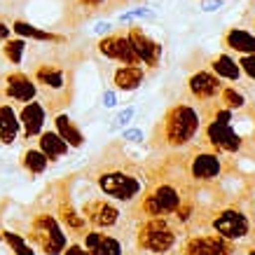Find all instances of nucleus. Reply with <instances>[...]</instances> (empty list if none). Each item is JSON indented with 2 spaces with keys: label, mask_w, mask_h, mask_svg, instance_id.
Listing matches in <instances>:
<instances>
[{
  "label": "nucleus",
  "mask_w": 255,
  "mask_h": 255,
  "mask_svg": "<svg viewBox=\"0 0 255 255\" xmlns=\"http://www.w3.org/2000/svg\"><path fill=\"white\" fill-rule=\"evenodd\" d=\"M101 194L120 204H133L145 190V169L143 164L124 150L122 140H113L101 150L99 157L85 169Z\"/></svg>",
  "instance_id": "nucleus-1"
},
{
  "label": "nucleus",
  "mask_w": 255,
  "mask_h": 255,
  "mask_svg": "<svg viewBox=\"0 0 255 255\" xmlns=\"http://www.w3.org/2000/svg\"><path fill=\"white\" fill-rule=\"evenodd\" d=\"M80 59L70 56V49L63 47L61 52L49 49L45 59L31 63V75L38 96H42V106L49 115H56L70 106L73 94H75V63Z\"/></svg>",
  "instance_id": "nucleus-2"
},
{
  "label": "nucleus",
  "mask_w": 255,
  "mask_h": 255,
  "mask_svg": "<svg viewBox=\"0 0 255 255\" xmlns=\"http://www.w3.org/2000/svg\"><path fill=\"white\" fill-rule=\"evenodd\" d=\"M201 115L197 106L187 101L171 103L162 120L152 127L150 133V150L152 152H183L199 138Z\"/></svg>",
  "instance_id": "nucleus-3"
},
{
  "label": "nucleus",
  "mask_w": 255,
  "mask_h": 255,
  "mask_svg": "<svg viewBox=\"0 0 255 255\" xmlns=\"http://www.w3.org/2000/svg\"><path fill=\"white\" fill-rule=\"evenodd\" d=\"M21 237L45 255H61L63 248L68 246V234L49 209H33Z\"/></svg>",
  "instance_id": "nucleus-4"
},
{
  "label": "nucleus",
  "mask_w": 255,
  "mask_h": 255,
  "mask_svg": "<svg viewBox=\"0 0 255 255\" xmlns=\"http://www.w3.org/2000/svg\"><path fill=\"white\" fill-rule=\"evenodd\" d=\"M255 225V211L253 201H232V204H223L220 209L213 213L209 223V230H213L216 234L225 237L237 244H246L251 237V230Z\"/></svg>",
  "instance_id": "nucleus-5"
},
{
  "label": "nucleus",
  "mask_w": 255,
  "mask_h": 255,
  "mask_svg": "<svg viewBox=\"0 0 255 255\" xmlns=\"http://www.w3.org/2000/svg\"><path fill=\"white\" fill-rule=\"evenodd\" d=\"M185 234L171 223L169 218H145L140 220L133 241H136V251L145 255H166L183 241Z\"/></svg>",
  "instance_id": "nucleus-6"
},
{
  "label": "nucleus",
  "mask_w": 255,
  "mask_h": 255,
  "mask_svg": "<svg viewBox=\"0 0 255 255\" xmlns=\"http://www.w3.org/2000/svg\"><path fill=\"white\" fill-rule=\"evenodd\" d=\"M227 155L213 150L201 138L183 150V166L194 183H216L227 173Z\"/></svg>",
  "instance_id": "nucleus-7"
},
{
  "label": "nucleus",
  "mask_w": 255,
  "mask_h": 255,
  "mask_svg": "<svg viewBox=\"0 0 255 255\" xmlns=\"http://www.w3.org/2000/svg\"><path fill=\"white\" fill-rule=\"evenodd\" d=\"M80 213L85 216L87 225L92 230H103V232H115L120 230V225H131L133 220L129 213H124L117 201L108 199L106 194H89L87 199H82Z\"/></svg>",
  "instance_id": "nucleus-8"
},
{
  "label": "nucleus",
  "mask_w": 255,
  "mask_h": 255,
  "mask_svg": "<svg viewBox=\"0 0 255 255\" xmlns=\"http://www.w3.org/2000/svg\"><path fill=\"white\" fill-rule=\"evenodd\" d=\"M199 138L211 145L213 150L223 152L227 157H244V155H253V138H244L230 122H204L201 124Z\"/></svg>",
  "instance_id": "nucleus-9"
},
{
  "label": "nucleus",
  "mask_w": 255,
  "mask_h": 255,
  "mask_svg": "<svg viewBox=\"0 0 255 255\" xmlns=\"http://www.w3.org/2000/svg\"><path fill=\"white\" fill-rule=\"evenodd\" d=\"M180 253L178 255H244L246 253V244H237L216 234L213 230L204 232H190L183 237V241L178 244Z\"/></svg>",
  "instance_id": "nucleus-10"
},
{
  "label": "nucleus",
  "mask_w": 255,
  "mask_h": 255,
  "mask_svg": "<svg viewBox=\"0 0 255 255\" xmlns=\"http://www.w3.org/2000/svg\"><path fill=\"white\" fill-rule=\"evenodd\" d=\"M70 178L66 180H59L54 185L56 190V199H54V216L56 220L61 223V227L68 232V237H82V234L89 230V225H87L85 216L80 213V209H75V204H73V197H70Z\"/></svg>",
  "instance_id": "nucleus-11"
},
{
  "label": "nucleus",
  "mask_w": 255,
  "mask_h": 255,
  "mask_svg": "<svg viewBox=\"0 0 255 255\" xmlns=\"http://www.w3.org/2000/svg\"><path fill=\"white\" fill-rule=\"evenodd\" d=\"M96 52H99L103 59H108V61H113V63H120V66H138L140 63L138 54H136V49H133V45H131V40L127 35V28L103 35V38L96 42ZM140 66H143V63H140Z\"/></svg>",
  "instance_id": "nucleus-12"
},
{
  "label": "nucleus",
  "mask_w": 255,
  "mask_h": 255,
  "mask_svg": "<svg viewBox=\"0 0 255 255\" xmlns=\"http://www.w3.org/2000/svg\"><path fill=\"white\" fill-rule=\"evenodd\" d=\"M127 35L131 40V45H133V49H136V54H138L140 63H143V68H145L147 73H155V70L162 66V56H164L162 42H157L140 23L127 26Z\"/></svg>",
  "instance_id": "nucleus-13"
},
{
  "label": "nucleus",
  "mask_w": 255,
  "mask_h": 255,
  "mask_svg": "<svg viewBox=\"0 0 255 255\" xmlns=\"http://www.w3.org/2000/svg\"><path fill=\"white\" fill-rule=\"evenodd\" d=\"M223 87H225L223 80L218 78L211 68H197L194 73H190V78H187V82H185L187 96H190V101L197 103V106L218 99V94H220Z\"/></svg>",
  "instance_id": "nucleus-14"
},
{
  "label": "nucleus",
  "mask_w": 255,
  "mask_h": 255,
  "mask_svg": "<svg viewBox=\"0 0 255 255\" xmlns=\"http://www.w3.org/2000/svg\"><path fill=\"white\" fill-rule=\"evenodd\" d=\"M82 246L92 255H129L127 253V239L115 232H103V230H87L82 234Z\"/></svg>",
  "instance_id": "nucleus-15"
},
{
  "label": "nucleus",
  "mask_w": 255,
  "mask_h": 255,
  "mask_svg": "<svg viewBox=\"0 0 255 255\" xmlns=\"http://www.w3.org/2000/svg\"><path fill=\"white\" fill-rule=\"evenodd\" d=\"M2 96L16 103H28V101L38 99V87L33 78L23 70H12L2 80Z\"/></svg>",
  "instance_id": "nucleus-16"
},
{
  "label": "nucleus",
  "mask_w": 255,
  "mask_h": 255,
  "mask_svg": "<svg viewBox=\"0 0 255 255\" xmlns=\"http://www.w3.org/2000/svg\"><path fill=\"white\" fill-rule=\"evenodd\" d=\"M16 117H19V124H21V129H23V138L33 140V138H38L40 131L45 129L47 110L38 99H33L28 103H23Z\"/></svg>",
  "instance_id": "nucleus-17"
},
{
  "label": "nucleus",
  "mask_w": 255,
  "mask_h": 255,
  "mask_svg": "<svg viewBox=\"0 0 255 255\" xmlns=\"http://www.w3.org/2000/svg\"><path fill=\"white\" fill-rule=\"evenodd\" d=\"M223 52H232V54H255V33L244 28V26H232L223 33L220 38Z\"/></svg>",
  "instance_id": "nucleus-18"
},
{
  "label": "nucleus",
  "mask_w": 255,
  "mask_h": 255,
  "mask_svg": "<svg viewBox=\"0 0 255 255\" xmlns=\"http://www.w3.org/2000/svg\"><path fill=\"white\" fill-rule=\"evenodd\" d=\"M147 80V70L143 66H120L117 63V68L113 70V87H115L117 92H133V89H138L143 82Z\"/></svg>",
  "instance_id": "nucleus-19"
},
{
  "label": "nucleus",
  "mask_w": 255,
  "mask_h": 255,
  "mask_svg": "<svg viewBox=\"0 0 255 255\" xmlns=\"http://www.w3.org/2000/svg\"><path fill=\"white\" fill-rule=\"evenodd\" d=\"M206 68H211L218 78L227 80V82H239V80H244L239 63H237V59H234V56H230V52H220V54L209 56Z\"/></svg>",
  "instance_id": "nucleus-20"
},
{
  "label": "nucleus",
  "mask_w": 255,
  "mask_h": 255,
  "mask_svg": "<svg viewBox=\"0 0 255 255\" xmlns=\"http://www.w3.org/2000/svg\"><path fill=\"white\" fill-rule=\"evenodd\" d=\"M38 147L45 152V157L49 159V164H54V162H59L61 157H66L70 152V145L66 143V140L59 136V133L52 129V131H40V136H38Z\"/></svg>",
  "instance_id": "nucleus-21"
},
{
  "label": "nucleus",
  "mask_w": 255,
  "mask_h": 255,
  "mask_svg": "<svg viewBox=\"0 0 255 255\" xmlns=\"http://www.w3.org/2000/svg\"><path fill=\"white\" fill-rule=\"evenodd\" d=\"M9 28H12V33H16V35L23 38V40H38V42H66L63 35H56V33H52V31L38 28V26H33V23L23 21V19H14Z\"/></svg>",
  "instance_id": "nucleus-22"
},
{
  "label": "nucleus",
  "mask_w": 255,
  "mask_h": 255,
  "mask_svg": "<svg viewBox=\"0 0 255 255\" xmlns=\"http://www.w3.org/2000/svg\"><path fill=\"white\" fill-rule=\"evenodd\" d=\"M19 117H16L14 108L9 103H0V143L2 145H12L19 136Z\"/></svg>",
  "instance_id": "nucleus-23"
},
{
  "label": "nucleus",
  "mask_w": 255,
  "mask_h": 255,
  "mask_svg": "<svg viewBox=\"0 0 255 255\" xmlns=\"http://www.w3.org/2000/svg\"><path fill=\"white\" fill-rule=\"evenodd\" d=\"M54 131L59 133L70 147H82L85 145V136H82V131L78 129V124L73 122L63 110L54 115Z\"/></svg>",
  "instance_id": "nucleus-24"
},
{
  "label": "nucleus",
  "mask_w": 255,
  "mask_h": 255,
  "mask_svg": "<svg viewBox=\"0 0 255 255\" xmlns=\"http://www.w3.org/2000/svg\"><path fill=\"white\" fill-rule=\"evenodd\" d=\"M19 164H21V169L26 173H31V176H40V173H45L47 171V164L49 159L45 157V152L40 150V147H26L19 157Z\"/></svg>",
  "instance_id": "nucleus-25"
},
{
  "label": "nucleus",
  "mask_w": 255,
  "mask_h": 255,
  "mask_svg": "<svg viewBox=\"0 0 255 255\" xmlns=\"http://www.w3.org/2000/svg\"><path fill=\"white\" fill-rule=\"evenodd\" d=\"M26 49H28V42H26V40L19 38V35H16V38L9 35L7 40H2L0 54H2V59H5L7 63H12V66H21Z\"/></svg>",
  "instance_id": "nucleus-26"
},
{
  "label": "nucleus",
  "mask_w": 255,
  "mask_h": 255,
  "mask_svg": "<svg viewBox=\"0 0 255 255\" xmlns=\"http://www.w3.org/2000/svg\"><path fill=\"white\" fill-rule=\"evenodd\" d=\"M218 101L223 103L225 108L232 110V113H241V110H246V106H248L246 94L234 85H225L223 89H220V94H218Z\"/></svg>",
  "instance_id": "nucleus-27"
},
{
  "label": "nucleus",
  "mask_w": 255,
  "mask_h": 255,
  "mask_svg": "<svg viewBox=\"0 0 255 255\" xmlns=\"http://www.w3.org/2000/svg\"><path fill=\"white\" fill-rule=\"evenodd\" d=\"M0 234H2V241L12 248V253H14V255H35L33 246L23 239L19 232H14V230H2Z\"/></svg>",
  "instance_id": "nucleus-28"
},
{
  "label": "nucleus",
  "mask_w": 255,
  "mask_h": 255,
  "mask_svg": "<svg viewBox=\"0 0 255 255\" xmlns=\"http://www.w3.org/2000/svg\"><path fill=\"white\" fill-rule=\"evenodd\" d=\"M237 63H239L244 80H248L251 87H253L255 85V54H241L239 59H237Z\"/></svg>",
  "instance_id": "nucleus-29"
},
{
  "label": "nucleus",
  "mask_w": 255,
  "mask_h": 255,
  "mask_svg": "<svg viewBox=\"0 0 255 255\" xmlns=\"http://www.w3.org/2000/svg\"><path fill=\"white\" fill-rule=\"evenodd\" d=\"M133 115H136V108H133V106H129V108H124L122 113H117V115H115V124H117V127H124V124L131 122Z\"/></svg>",
  "instance_id": "nucleus-30"
},
{
  "label": "nucleus",
  "mask_w": 255,
  "mask_h": 255,
  "mask_svg": "<svg viewBox=\"0 0 255 255\" xmlns=\"http://www.w3.org/2000/svg\"><path fill=\"white\" fill-rule=\"evenodd\" d=\"M61 255H92V253H89V251H87L82 244H78V241H75V244H70V246L63 248Z\"/></svg>",
  "instance_id": "nucleus-31"
},
{
  "label": "nucleus",
  "mask_w": 255,
  "mask_h": 255,
  "mask_svg": "<svg viewBox=\"0 0 255 255\" xmlns=\"http://www.w3.org/2000/svg\"><path fill=\"white\" fill-rule=\"evenodd\" d=\"M122 140H129V143H140L143 140V131L140 129H127L122 133Z\"/></svg>",
  "instance_id": "nucleus-32"
},
{
  "label": "nucleus",
  "mask_w": 255,
  "mask_h": 255,
  "mask_svg": "<svg viewBox=\"0 0 255 255\" xmlns=\"http://www.w3.org/2000/svg\"><path fill=\"white\" fill-rule=\"evenodd\" d=\"M244 23H248V26L253 28V33H255V0L251 2V7L244 12Z\"/></svg>",
  "instance_id": "nucleus-33"
},
{
  "label": "nucleus",
  "mask_w": 255,
  "mask_h": 255,
  "mask_svg": "<svg viewBox=\"0 0 255 255\" xmlns=\"http://www.w3.org/2000/svg\"><path fill=\"white\" fill-rule=\"evenodd\" d=\"M103 106H106V108H115L117 106V94L113 92V89H106V92H103Z\"/></svg>",
  "instance_id": "nucleus-34"
},
{
  "label": "nucleus",
  "mask_w": 255,
  "mask_h": 255,
  "mask_svg": "<svg viewBox=\"0 0 255 255\" xmlns=\"http://www.w3.org/2000/svg\"><path fill=\"white\" fill-rule=\"evenodd\" d=\"M150 12L147 9H133V12H127V14L120 16V21H129V19H133V16H147Z\"/></svg>",
  "instance_id": "nucleus-35"
},
{
  "label": "nucleus",
  "mask_w": 255,
  "mask_h": 255,
  "mask_svg": "<svg viewBox=\"0 0 255 255\" xmlns=\"http://www.w3.org/2000/svg\"><path fill=\"white\" fill-rule=\"evenodd\" d=\"M9 35H12V28H9L7 23L0 21V42H2V40H7Z\"/></svg>",
  "instance_id": "nucleus-36"
},
{
  "label": "nucleus",
  "mask_w": 255,
  "mask_h": 255,
  "mask_svg": "<svg viewBox=\"0 0 255 255\" xmlns=\"http://www.w3.org/2000/svg\"><path fill=\"white\" fill-rule=\"evenodd\" d=\"M244 255H255V246L253 244H246V253Z\"/></svg>",
  "instance_id": "nucleus-37"
},
{
  "label": "nucleus",
  "mask_w": 255,
  "mask_h": 255,
  "mask_svg": "<svg viewBox=\"0 0 255 255\" xmlns=\"http://www.w3.org/2000/svg\"><path fill=\"white\" fill-rule=\"evenodd\" d=\"M246 244H253V246H255V225H253V230H251V237H248Z\"/></svg>",
  "instance_id": "nucleus-38"
},
{
  "label": "nucleus",
  "mask_w": 255,
  "mask_h": 255,
  "mask_svg": "<svg viewBox=\"0 0 255 255\" xmlns=\"http://www.w3.org/2000/svg\"><path fill=\"white\" fill-rule=\"evenodd\" d=\"M0 241H2V234H0Z\"/></svg>",
  "instance_id": "nucleus-39"
},
{
  "label": "nucleus",
  "mask_w": 255,
  "mask_h": 255,
  "mask_svg": "<svg viewBox=\"0 0 255 255\" xmlns=\"http://www.w3.org/2000/svg\"><path fill=\"white\" fill-rule=\"evenodd\" d=\"M253 211H255V204H253Z\"/></svg>",
  "instance_id": "nucleus-40"
},
{
  "label": "nucleus",
  "mask_w": 255,
  "mask_h": 255,
  "mask_svg": "<svg viewBox=\"0 0 255 255\" xmlns=\"http://www.w3.org/2000/svg\"><path fill=\"white\" fill-rule=\"evenodd\" d=\"M166 255H169V253H166Z\"/></svg>",
  "instance_id": "nucleus-41"
}]
</instances>
